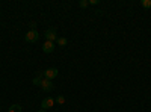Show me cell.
<instances>
[{"mask_svg":"<svg viewBox=\"0 0 151 112\" xmlns=\"http://www.w3.org/2000/svg\"><path fill=\"white\" fill-rule=\"evenodd\" d=\"M58 74H59L58 68H47V70L42 71L44 79H48V80H53L55 77H58Z\"/></svg>","mask_w":151,"mask_h":112,"instance_id":"cell-3","label":"cell"},{"mask_svg":"<svg viewBox=\"0 0 151 112\" xmlns=\"http://www.w3.org/2000/svg\"><path fill=\"white\" fill-rule=\"evenodd\" d=\"M29 27H30V30H35V29H36V23H35V21H30V23H29Z\"/></svg>","mask_w":151,"mask_h":112,"instance_id":"cell-13","label":"cell"},{"mask_svg":"<svg viewBox=\"0 0 151 112\" xmlns=\"http://www.w3.org/2000/svg\"><path fill=\"white\" fill-rule=\"evenodd\" d=\"M141 5H142L145 9H150V8H151V0H142Z\"/></svg>","mask_w":151,"mask_h":112,"instance_id":"cell-10","label":"cell"},{"mask_svg":"<svg viewBox=\"0 0 151 112\" xmlns=\"http://www.w3.org/2000/svg\"><path fill=\"white\" fill-rule=\"evenodd\" d=\"M21 111H23L21 105H11L8 109V112H21Z\"/></svg>","mask_w":151,"mask_h":112,"instance_id":"cell-8","label":"cell"},{"mask_svg":"<svg viewBox=\"0 0 151 112\" xmlns=\"http://www.w3.org/2000/svg\"><path fill=\"white\" fill-rule=\"evenodd\" d=\"M56 41H58V44L62 46V47H65V46L68 44V40H67V38H62V36H58V40H56Z\"/></svg>","mask_w":151,"mask_h":112,"instance_id":"cell-9","label":"cell"},{"mask_svg":"<svg viewBox=\"0 0 151 112\" xmlns=\"http://www.w3.org/2000/svg\"><path fill=\"white\" fill-rule=\"evenodd\" d=\"M89 5H98V0H89Z\"/></svg>","mask_w":151,"mask_h":112,"instance_id":"cell-14","label":"cell"},{"mask_svg":"<svg viewBox=\"0 0 151 112\" xmlns=\"http://www.w3.org/2000/svg\"><path fill=\"white\" fill-rule=\"evenodd\" d=\"M41 90L44 92H50L55 90V85H53V80H48V79H44L42 83H41Z\"/></svg>","mask_w":151,"mask_h":112,"instance_id":"cell-4","label":"cell"},{"mask_svg":"<svg viewBox=\"0 0 151 112\" xmlns=\"http://www.w3.org/2000/svg\"><path fill=\"white\" fill-rule=\"evenodd\" d=\"M42 80H44V76H42V73H40L38 76H35L33 77V85H36V86H41V83H42Z\"/></svg>","mask_w":151,"mask_h":112,"instance_id":"cell-7","label":"cell"},{"mask_svg":"<svg viewBox=\"0 0 151 112\" xmlns=\"http://www.w3.org/2000/svg\"><path fill=\"white\" fill-rule=\"evenodd\" d=\"M55 102H56V103H59V105H64V103H65V97H64V95H58Z\"/></svg>","mask_w":151,"mask_h":112,"instance_id":"cell-11","label":"cell"},{"mask_svg":"<svg viewBox=\"0 0 151 112\" xmlns=\"http://www.w3.org/2000/svg\"><path fill=\"white\" fill-rule=\"evenodd\" d=\"M53 105H55V100L52 97H47V98H44V100L41 102V109H52L53 108Z\"/></svg>","mask_w":151,"mask_h":112,"instance_id":"cell-5","label":"cell"},{"mask_svg":"<svg viewBox=\"0 0 151 112\" xmlns=\"http://www.w3.org/2000/svg\"><path fill=\"white\" fill-rule=\"evenodd\" d=\"M44 38H45V41H52V43H55V41L58 40L56 27H48V29L44 32Z\"/></svg>","mask_w":151,"mask_h":112,"instance_id":"cell-2","label":"cell"},{"mask_svg":"<svg viewBox=\"0 0 151 112\" xmlns=\"http://www.w3.org/2000/svg\"><path fill=\"white\" fill-rule=\"evenodd\" d=\"M36 112H47L45 109H40V111H36Z\"/></svg>","mask_w":151,"mask_h":112,"instance_id":"cell-15","label":"cell"},{"mask_svg":"<svg viewBox=\"0 0 151 112\" xmlns=\"http://www.w3.org/2000/svg\"><path fill=\"white\" fill-rule=\"evenodd\" d=\"M79 6H80V8H88V6H89V2H88V0H80Z\"/></svg>","mask_w":151,"mask_h":112,"instance_id":"cell-12","label":"cell"},{"mask_svg":"<svg viewBox=\"0 0 151 112\" xmlns=\"http://www.w3.org/2000/svg\"><path fill=\"white\" fill-rule=\"evenodd\" d=\"M0 109H2V108H0Z\"/></svg>","mask_w":151,"mask_h":112,"instance_id":"cell-16","label":"cell"},{"mask_svg":"<svg viewBox=\"0 0 151 112\" xmlns=\"http://www.w3.org/2000/svg\"><path fill=\"white\" fill-rule=\"evenodd\" d=\"M38 40H40V33H38V30H27L26 35H24V41L26 43H36Z\"/></svg>","mask_w":151,"mask_h":112,"instance_id":"cell-1","label":"cell"},{"mask_svg":"<svg viewBox=\"0 0 151 112\" xmlns=\"http://www.w3.org/2000/svg\"><path fill=\"white\" fill-rule=\"evenodd\" d=\"M42 52H44V53H53V52H55V43L45 41V43L42 44Z\"/></svg>","mask_w":151,"mask_h":112,"instance_id":"cell-6","label":"cell"}]
</instances>
